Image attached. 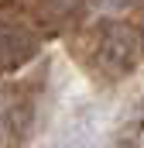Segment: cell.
<instances>
[{
	"label": "cell",
	"mask_w": 144,
	"mask_h": 148,
	"mask_svg": "<svg viewBox=\"0 0 144 148\" xmlns=\"http://www.w3.org/2000/svg\"><path fill=\"white\" fill-rule=\"evenodd\" d=\"M96 59H100V69L120 76L134 66V35L124 31V28H110L100 35V48H96Z\"/></svg>",
	"instance_id": "cell-1"
},
{
	"label": "cell",
	"mask_w": 144,
	"mask_h": 148,
	"mask_svg": "<svg viewBox=\"0 0 144 148\" xmlns=\"http://www.w3.org/2000/svg\"><path fill=\"white\" fill-rule=\"evenodd\" d=\"M38 52V38L21 28H3L0 31V69H17Z\"/></svg>",
	"instance_id": "cell-2"
}]
</instances>
